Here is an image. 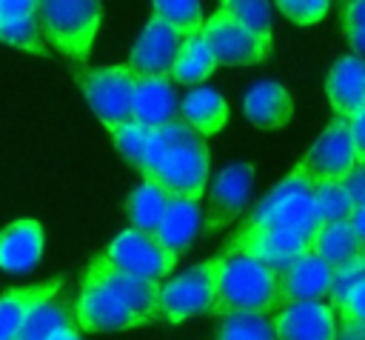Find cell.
<instances>
[{"mask_svg":"<svg viewBox=\"0 0 365 340\" xmlns=\"http://www.w3.org/2000/svg\"><path fill=\"white\" fill-rule=\"evenodd\" d=\"M277 271L245 254H220L211 314H268L277 311Z\"/></svg>","mask_w":365,"mask_h":340,"instance_id":"cell-1","label":"cell"},{"mask_svg":"<svg viewBox=\"0 0 365 340\" xmlns=\"http://www.w3.org/2000/svg\"><path fill=\"white\" fill-rule=\"evenodd\" d=\"M319 226H297L279 220H248L228 243L222 254H245L262 260L274 271L285 269L291 260L311 251Z\"/></svg>","mask_w":365,"mask_h":340,"instance_id":"cell-2","label":"cell"},{"mask_svg":"<svg viewBox=\"0 0 365 340\" xmlns=\"http://www.w3.org/2000/svg\"><path fill=\"white\" fill-rule=\"evenodd\" d=\"M37 17L46 40H51L66 57L83 63L100 29L103 6L97 0H43Z\"/></svg>","mask_w":365,"mask_h":340,"instance_id":"cell-3","label":"cell"},{"mask_svg":"<svg viewBox=\"0 0 365 340\" xmlns=\"http://www.w3.org/2000/svg\"><path fill=\"white\" fill-rule=\"evenodd\" d=\"M160 183L171 197L200 200L208 183V143L200 131H194L188 123H182V131L174 143V149L165 154L160 169L148 177Z\"/></svg>","mask_w":365,"mask_h":340,"instance_id":"cell-4","label":"cell"},{"mask_svg":"<svg viewBox=\"0 0 365 340\" xmlns=\"http://www.w3.org/2000/svg\"><path fill=\"white\" fill-rule=\"evenodd\" d=\"M74 83L80 86L88 109L106 129L131 120L137 77L128 71L125 63L103 69H74Z\"/></svg>","mask_w":365,"mask_h":340,"instance_id":"cell-5","label":"cell"},{"mask_svg":"<svg viewBox=\"0 0 365 340\" xmlns=\"http://www.w3.org/2000/svg\"><path fill=\"white\" fill-rule=\"evenodd\" d=\"M217 269H220V257H211V260L165 280L163 291H160V320L182 323L194 314H211Z\"/></svg>","mask_w":365,"mask_h":340,"instance_id":"cell-6","label":"cell"},{"mask_svg":"<svg viewBox=\"0 0 365 340\" xmlns=\"http://www.w3.org/2000/svg\"><path fill=\"white\" fill-rule=\"evenodd\" d=\"M103 257L117 271H123L128 277H137V280H148V283H160L177 266V257L157 240V234H145V231H137V229L120 231L108 243Z\"/></svg>","mask_w":365,"mask_h":340,"instance_id":"cell-7","label":"cell"},{"mask_svg":"<svg viewBox=\"0 0 365 340\" xmlns=\"http://www.w3.org/2000/svg\"><path fill=\"white\" fill-rule=\"evenodd\" d=\"M297 166L305 171L311 186L339 183L342 177H348V171L356 166V149H354L348 120L334 117L325 126V131L317 137V143L302 154V160Z\"/></svg>","mask_w":365,"mask_h":340,"instance_id":"cell-8","label":"cell"},{"mask_svg":"<svg viewBox=\"0 0 365 340\" xmlns=\"http://www.w3.org/2000/svg\"><path fill=\"white\" fill-rule=\"evenodd\" d=\"M202 37L214 54L217 66H254L271 57L274 43L259 40L254 34H248L228 11H222L217 6V11L205 20L202 26Z\"/></svg>","mask_w":365,"mask_h":340,"instance_id":"cell-9","label":"cell"},{"mask_svg":"<svg viewBox=\"0 0 365 340\" xmlns=\"http://www.w3.org/2000/svg\"><path fill=\"white\" fill-rule=\"evenodd\" d=\"M331 283H334V269L322 257L308 251L277 271V303L279 309L299 303H328Z\"/></svg>","mask_w":365,"mask_h":340,"instance_id":"cell-10","label":"cell"},{"mask_svg":"<svg viewBox=\"0 0 365 340\" xmlns=\"http://www.w3.org/2000/svg\"><path fill=\"white\" fill-rule=\"evenodd\" d=\"M86 274H91L94 280H100L143 326L160 320V291H163L160 283H148V280L128 277V274L117 271L103 254H97V257L88 263Z\"/></svg>","mask_w":365,"mask_h":340,"instance_id":"cell-11","label":"cell"},{"mask_svg":"<svg viewBox=\"0 0 365 340\" xmlns=\"http://www.w3.org/2000/svg\"><path fill=\"white\" fill-rule=\"evenodd\" d=\"M74 320L86 331H125L143 326L100 280L83 274L80 294L74 300Z\"/></svg>","mask_w":365,"mask_h":340,"instance_id":"cell-12","label":"cell"},{"mask_svg":"<svg viewBox=\"0 0 365 340\" xmlns=\"http://www.w3.org/2000/svg\"><path fill=\"white\" fill-rule=\"evenodd\" d=\"M182 43H185V37H180L171 26H165L157 17H148L125 66L137 80L140 77H168Z\"/></svg>","mask_w":365,"mask_h":340,"instance_id":"cell-13","label":"cell"},{"mask_svg":"<svg viewBox=\"0 0 365 340\" xmlns=\"http://www.w3.org/2000/svg\"><path fill=\"white\" fill-rule=\"evenodd\" d=\"M251 189H254V166L251 163L225 166L208 189V206L202 214V229L214 231V229L228 226L242 211Z\"/></svg>","mask_w":365,"mask_h":340,"instance_id":"cell-14","label":"cell"},{"mask_svg":"<svg viewBox=\"0 0 365 340\" xmlns=\"http://www.w3.org/2000/svg\"><path fill=\"white\" fill-rule=\"evenodd\" d=\"M277 340H336L339 317L331 303L285 306L274 317Z\"/></svg>","mask_w":365,"mask_h":340,"instance_id":"cell-15","label":"cell"},{"mask_svg":"<svg viewBox=\"0 0 365 340\" xmlns=\"http://www.w3.org/2000/svg\"><path fill=\"white\" fill-rule=\"evenodd\" d=\"M131 120L148 129H163L180 120V100L171 77H140L134 86Z\"/></svg>","mask_w":365,"mask_h":340,"instance_id":"cell-16","label":"cell"},{"mask_svg":"<svg viewBox=\"0 0 365 340\" xmlns=\"http://www.w3.org/2000/svg\"><path fill=\"white\" fill-rule=\"evenodd\" d=\"M43 257V226L34 217H20L0 231V269L23 274Z\"/></svg>","mask_w":365,"mask_h":340,"instance_id":"cell-17","label":"cell"},{"mask_svg":"<svg viewBox=\"0 0 365 340\" xmlns=\"http://www.w3.org/2000/svg\"><path fill=\"white\" fill-rule=\"evenodd\" d=\"M325 94L334 117L348 120L359 106H365V60L356 54H342L325 80Z\"/></svg>","mask_w":365,"mask_h":340,"instance_id":"cell-18","label":"cell"},{"mask_svg":"<svg viewBox=\"0 0 365 340\" xmlns=\"http://www.w3.org/2000/svg\"><path fill=\"white\" fill-rule=\"evenodd\" d=\"M66 286L63 277H51L46 283H34V286H17V289H6L0 294V340H14L23 329V323L29 320V314L43 306L46 300L57 297V291Z\"/></svg>","mask_w":365,"mask_h":340,"instance_id":"cell-19","label":"cell"},{"mask_svg":"<svg viewBox=\"0 0 365 340\" xmlns=\"http://www.w3.org/2000/svg\"><path fill=\"white\" fill-rule=\"evenodd\" d=\"M242 111L259 129H282L294 117V97L285 86L274 80H259L248 89L242 100Z\"/></svg>","mask_w":365,"mask_h":340,"instance_id":"cell-20","label":"cell"},{"mask_svg":"<svg viewBox=\"0 0 365 340\" xmlns=\"http://www.w3.org/2000/svg\"><path fill=\"white\" fill-rule=\"evenodd\" d=\"M37 3L31 0H0V43H9L20 51L48 54L37 29Z\"/></svg>","mask_w":365,"mask_h":340,"instance_id":"cell-21","label":"cell"},{"mask_svg":"<svg viewBox=\"0 0 365 340\" xmlns=\"http://www.w3.org/2000/svg\"><path fill=\"white\" fill-rule=\"evenodd\" d=\"M202 229V214H200V203L197 200H185V197H171L168 211L157 229V240L174 254H185L191 240L197 237V231Z\"/></svg>","mask_w":365,"mask_h":340,"instance_id":"cell-22","label":"cell"},{"mask_svg":"<svg viewBox=\"0 0 365 340\" xmlns=\"http://www.w3.org/2000/svg\"><path fill=\"white\" fill-rule=\"evenodd\" d=\"M180 120L188 123L202 137L217 134L228 123V103H225V97L220 91H214L208 86L191 89L180 100Z\"/></svg>","mask_w":365,"mask_h":340,"instance_id":"cell-23","label":"cell"},{"mask_svg":"<svg viewBox=\"0 0 365 340\" xmlns=\"http://www.w3.org/2000/svg\"><path fill=\"white\" fill-rule=\"evenodd\" d=\"M168 203H171V194L154 183V180H143L123 203L125 209V217L131 223V229L137 231H145V234H157L165 211H168Z\"/></svg>","mask_w":365,"mask_h":340,"instance_id":"cell-24","label":"cell"},{"mask_svg":"<svg viewBox=\"0 0 365 340\" xmlns=\"http://www.w3.org/2000/svg\"><path fill=\"white\" fill-rule=\"evenodd\" d=\"M311 251H314L317 257H322L334 271L342 269V266H348V263H354V260H359V257L365 254V249H362V243L356 240V234H354V229H351L348 220H345V223L322 226V229L317 231L314 243H311Z\"/></svg>","mask_w":365,"mask_h":340,"instance_id":"cell-25","label":"cell"},{"mask_svg":"<svg viewBox=\"0 0 365 340\" xmlns=\"http://www.w3.org/2000/svg\"><path fill=\"white\" fill-rule=\"evenodd\" d=\"M68 329H77L74 309H68V303L51 297L29 314V320L23 323V329L14 340H57Z\"/></svg>","mask_w":365,"mask_h":340,"instance_id":"cell-26","label":"cell"},{"mask_svg":"<svg viewBox=\"0 0 365 340\" xmlns=\"http://www.w3.org/2000/svg\"><path fill=\"white\" fill-rule=\"evenodd\" d=\"M214 69H217L214 54H211L208 43H205V37H202V31H200V34H194V37H188V40L182 43V49H180V54H177V60H174L168 77H171V83L200 89V83L208 80Z\"/></svg>","mask_w":365,"mask_h":340,"instance_id":"cell-27","label":"cell"},{"mask_svg":"<svg viewBox=\"0 0 365 340\" xmlns=\"http://www.w3.org/2000/svg\"><path fill=\"white\" fill-rule=\"evenodd\" d=\"M151 17L163 20L165 26H171L180 37H194L202 31L205 20H202V6L197 0H157L151 6Z\"/></svg>","mask_w":365,"mask_h":340,"instance_id":"cell-28","label":"cell"},{"mask_svg":"<svg viewBox=\"0 0 365 340\" xmlns=\"http://www.w3.org/2000/svg\"><path fill=\"white\" fill-rule=\"evenodd\" d=\"M154 131H157V129L140 126V123H134V120H128V123H120V126H111V129H108V134H111V140H114L117 151L123 154V160H125L131 169H137L140 174H143V169H145L148 143H151Z\"/></svg>","mask_w":365,"mask_h":340,"instance_id":"cell-29","label":"cell"},{"mask_svg":"<svg viewBox=\"0 0 365 340\" xmlns=\"http://www.w3.org/2000/svg\"><path fill=\"white\" fill-rule=\"evenodd\" d=\"M311 200H314V217H317L319 229L331 226V223H345L354 214L351 197L342 189V183H317L311 189Z\"/></svg>","mask_w":365,"mask_h":340,"instance_id":"cell-30","label":"cell"},{"mask_svg":"<svg viewBox=\"0 0 365 340\" xmlns=\"http://www.w3.org/2000/svg\"><path fill=\"white\" fill-rule=\"evenodd\" d=\"M214 340H277L268 314H228L220 320Z\"/></svg>","mask_w":365,"mask_h":340,"instance_id":"cell-31","label":"cell"},{"mask_svg":"<svg viewBox=\"0 0 365 340\" xmlns=\"http://www.w3.org/2000/svg\"><path fill=\"white\" fill-rule=\"evenodd\" d=\"M222 11H228L248 34L274 43L271 37V3L265 0H225L220 3Z\"/></svg>","mask_w":365,"mask_h":340,"instance_id":"cell-32","label":"cell"},{"mask_svg":"<svg viewBox=\"0 0 365 340\" xmlns=\"http://www.w3.org/2000/svg\"><path fill=\"white\" fill-rule=\"evenodd\" d=\"M339 20L345 40L351 46V54L365 60V0H351L339 6Z\"/></svg>","mask_w":365,"mask_h":340,"instance_id":"cell-33","label":"cell"},{"mask_svg":"<svg viewBox=\"0 0 365 340\" xmlns=\"http://www.w3.org/2000/svg\"><path fill=\"white\" fill-rule=\"evenodd\" d=\"M362 280H365V254H362L359 260H354V263H348V266H342V269L334 271V283H331V297H328V303H331L334 309H339V306L345 303V297H348Z\"/></svg>","mask_w":365,"mask_h":340,"instance_id":"cell-34","label":"cell"},{"mask_svg":"<svg viewBox=\"0 0 365 340\" xmlns=\"http://www.w3.org/2000/svg\"><path fill=\"white\" fill-rule=\"evenodd\" d=\"M277 9L297 26H314L328 14L331 3L328 0H279Z\"/></svg>","mask_w":365,"mask_h":340,"instance_id":"cell-35","label":"cell"},{"mask_svg":"<svg viewBox=\"0 0 365 340\" xmlns=\"http://www.w3.org/2000/svg\"><path fill=\"white\" fill-rule=\"evenodd\" d=\"M336 317H339V323H345V326H359V329H365V280L345 297V303L336 309Z\"/></svg>","mask_w":365,"mask_h":340,"instance_id":"cell-36","label":"cell"},{"mask_svg":"<svg viewBox=\"0 0 365 340\" xmlns=\"http://www.w3.org/2000/svg\"><path fill=\"white\" fill-rule=\"evenodd\" d=\"M339 183H342V189L348 191L351 206H354V209H365V163H356V166L348 171V177H342Z\"/></svg>","mask_w":365,"mask_h":340,"instance_id":"cell-37","label":"cell"},{"mask_svg":"<svg viewBox=\"0 0 365 340\" xmlns=\"http://www.w3.org/2000/svg\"><path fill=\"white\" fill-rule=\"evenodd\" d=\"M348 126H351V137H354V149H356V163H365V106H359L348 117Z\"/></svg>","mask_w":365,"mask_h":340,"instance_id":"cell-38","label":"cell"},{"mask_svg":"<svg viewBox=\"0 0 365 340\" xmlns=\"http://www.w3.org/2000/svg\"><path fill=\"white\" fill-rule=\"evenodd\" d=\"M351 229H354V234H356V240L362 243V249H365V209H354V214H351Z\"/></svg>","mask_w":365,"mask_h":340,"instance_id":"cell-39","label":"cell"},{"mask_svg":"<svg viewBox=\"0 0 365 340\" xmlns=\"http://www.w3.org/2000/svg\"><path fill=\"white\" fill-rule=\"evenodd\" d=\"M336 340H365V329L339 323V329H336Z\"/></svg>","mask_w":365,"mask_h":340,"instance_id":"cell-40","label":"cell"},{"mask_svg":"<svg viewBox=\"0 0 365 340\" xmlns=\"http://www.w3.org/2000/svg\"><path fill=\"white\" fill-rule=\"evenodd\" d=\"M57 340H83V337H80V331H77V329H68V331H63Z\"/></svg>","mask_w":365,"mask_h":340,"instance_id":"cell-41","label":"cell"}]
</instances>
